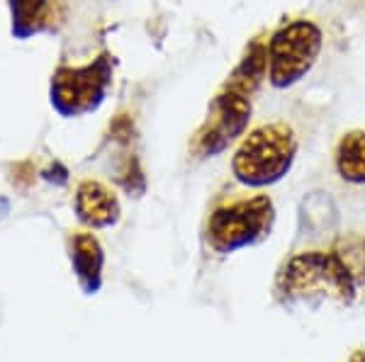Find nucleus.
Segmentation results:
<instances>
[{
	"mask_svg": "<svg viewBox=\"0 0 365 362\" xmlns=\"http://www.w3.org/2000/svg\"><path fill=\"white\" fill-rule=\"evenodd\" d=\"M349 267L339 253H299L285 265L280 275V292L287 302L319 307V304H351L356 297Z\"/></svg>",
	"mask_w": 365,
	"mask_h": 362,
	"instance_id": "1",
	"label": "nucleus"
},
{
	"mask_svg": "<svg viewBox=\"0 0 365 362\" xmlns=\"http://www.w3.org/2000/svg\"><path fill=\"white\" fill-rule=\"evenodd\" d=\"M297 156L295 132L282 122L249 132L232 159V171L249 188H266L290 173Z\"/></svg>",
	"mask_w": 365,
	"mask_h": 362,
	"instance_id": "2",
	"label": "nucleus"
},
{
	"mask_svg": "<svg viewBox=\"0 0 365 362\" xmlns=\"http://www.w3.org/2000/svg\"><path fill=\"white\" fill-rule=\"evenodd\" d=\"M322 29L312 20H292L268 39V80L273 87H290L314 68L322 54Z\"/></svg>",
	"mask_w": 365,
	"mask_h": 362,
	"instance_id": "3",
	"label": "nucleus"
},
{
	"mask_svg": "<svg viewBox=\"0 0 365 362\" xmlns=\"http://www.w3.org/2000/svg\"><path fill=\"white\" fill-rule=\"evenodd\" d=\"M113 87V63L108 56L83 66H58L51 75L49 100L61 117H83L103 105Z\"/></svg>",
	"mask_w": 365,
	"mask_h": 362,
	"instance_id": "4",
	"label": "nucleus"
},
{
	"mask_svg": "<svg viewBox=\"0 0 365 362\" xmlns=\"http://www.w3.org/2000/svg\"><path fill=\"white\" fill-rule=\"evenodd\" d=\"M273 226V202L266 195L241 200L212 212L207 241L217 253H234L268 236Z\"/></svg>",
	"mask_w": 365,
	"mask_h": 362,
	"instance_id": "5",
	"label": "nucleus"
},
{
	"mask_svg": "<svg viewBox=\"0 0 365 362\" xmlns=\"http://www.w3.org/2000/svg\"><path fill=\"white\" fill-rule=\"evenodd\" d=\"M249 122H251V97L225 85L220 90V95L212 100L210 115L205 119V124L197 129L192 149L200 156L222 154L227 146H232L239 137H244Z\"/></svg>",
	"mask_w": 365,
	"mask_h": 362,
	"instance_id": "6",
	"label": "nucleus"
},
{
	"mask_svg": "<svg viewBox=\"0 0 365 362\" xmlns=\"http://www.w3.org/2000/svg\"><path fill=\"white\" fill-rule=\"evenodd\" d=\"M73 209L81 224L88 229H108L120 221V200L100 180H83L73 195Z\"/></svg>",
	"mask_w": 365,
	"mask_h": 362,
	"instance_id": "7",
	"label": "nucleus"
},
{
	"mask_svg": "<svg viewBox=\"0 0 365 362\" xmlns=\"http://www.w3.org/2000/svg\"><path fill=\"white\" fill-rule=\"evenodd\" d=\"M71 265H73L76 280L86 294H96L103 284V265L105 253L98 236L91 231H76L71 238Z\"/></svg>",
	"mask_w": 365,
	"mask_h": 362,
	"instance_id": "8",
	"label": "nucleus"
},
{
	"mask_svg": "<svg viewBox=\"0 0 365 362\" xmlns=\"http://www.w3.org/2000/svg\"><path fill=\"white\" fill-rule=\"evenodd\" d=\"M266 78H268V42L256 39L246 49V54L241 56V61L237 63V68H234V73L229 75L225 85L251 97Z\"/></svg>",
	"mask_w": 365,
	"mask_h": 362,
	"instance_id": "9",
	"label": "nucleus"
},
{
	"mask_svg": "<svg viewBox=\"0 0 365 362\" xmlns=\"http://www.w3.org/2000/svg\"><path fill=\"white\" fill-rule=\"evenodd\" d=\"M8 8L15 39H32L51 25V0H8Z\"/></svg>",
	"mask_w": 365,
	"mask_h": 362,
	"instance_id": "10",
	"label": "nucleus"
},
{
	"mask_svg": "<svg viewBox=\"0 0 365 362\" xmlns=\"http://www.w3.org/2000/svg\"><path fill=\"white\" fill-rule=\"evenodd\" d=\"M336 171L349 183H365V132H349L339 142Z\"/></svg>",
	"mask_w": 365,
	"mask_h": 362,
	"instance_id": "11",
	"label": "nucleus"
},
{
	"mask_svg": "<svg viewBox=\"0 0 365 362\" xmlns=\"http://www.w3.org/2000/svg\"><path fill=\"white\" fill-rule=\"evenodd\" d=\"M339 255L344 258L346 267H349L356 287L358 284H363L365 287V246L361 250H351V253H339Z\"/></svg>",
	"mask_w": 365,
	"mask_h": 362,
	"instance_id": "12",
	"label": "nucleus"
},
{
	"mask_svg": "<svg viewBox=\"0 0 365 362\" xmlns=\"http://www.w3.org/2000/svg\"><path fill=\"white\" fill-rule=\"evenodd\" d=\"M351 362H365V353H356V355L351 358Z\"/></svg>",
	"mask_w": 365,
	"mask_h": 362,
	"instance_id": "13",
	"label": "nucleus"
}]
</instances>
